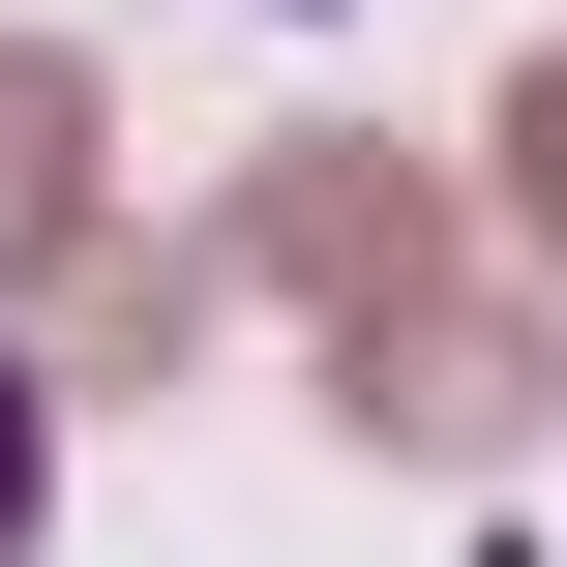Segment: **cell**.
<instances>
[{
    "instance_id": "3957f363",
    "label": "cell",
    "mask_w": 567,
    "mask_h": 567,
    "mask_svg": "<svg viewBox=\"0 0 567 567\" xmlns=\"http://www.w3.org/2000/svg\"><path fill=\"white\" fill-rule=\"evenodd\" d=\"M508 239H538V269H567V60H538V90H508Z\"/></svg>"
},
{
    "instance_id": "277c9868",
    "label": "cell",
    "mask_w": 567,
    "mask_h": 567,
    "mask_svg": "<svg viewBox=\"0 0 567 567\" xmlns=\"http://www.w3.org/2000/svg\"><path fill=\"white\" fill-rule=\"evenodd\" d=\"M30 478H60V419H30V359H0V567H30Z\"/></svg>"
},
{
    "instance_id": "6da1fadb",
    "label": "cell",
    "mask_w": 567,
    "mask_h": 567,
    "mask_svg": "<svg viewBox=\"0 0 567 567\" xmlns=\"http://www.w3.org/2000/svg\"><path fill=\"white\" fill-rule=\"evenodd\" d=\"M239 269L359 329V419H419V449H478V419H508V329L449 299V239H419V179H359V150H299V179L239 209Z\"/></svg>"
},
{
    "instance_id": "7a4b0ae2",
    "label": "cell",
    "mask_w": 567,
    "mask_h": 567,
    "mask_svg": "<svg viewBox=\"0 0 567 567\" xmlns=\"http://www.w3.org/2000/svg\"><path fill=\"white\" fill-rule=\"evenodd\" d=\"M60 239H90V60L0 30V269H60Z\"/></svg>"
}]
</instances>
